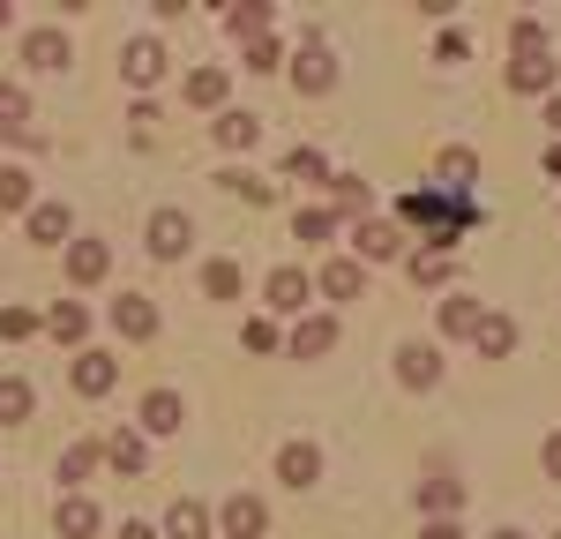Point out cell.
<instances>
[{"mask_svg": "<svg viewBox=\"0 0 561 539\" xmlns=\"http://www.w3.org/2000/svg\"><path fill=\"white\" fill-rule=\"evenodd\" d=\"M397 218L427 232V255H449V248H457V232L479 218V203H457V195H442V187H412V195L397 203Z\"/></svg>", "mask_w": 561, "mask_h": 539, "instance_id": "cell-1", "label": "cell"}, {"mask_svg": "<svg viewBox=\"0 0 561 539\" xmlns=\"http://www.w3.org/2000/svg\"><path fill=\"white\" fill-rule=\"evenodd\" d=\"M404 255V232L397 225H382V218H359L352 225V263L367 270V263H397Z\"/></svg>", "mask_w": 561, "mask_h": 539, "instance_id": "cell-2", "label": "cell"}, {"mask_svg": "<svg viewBox=\"0 0 561 539\" xmlns=\"http://www.w3.org/2000/svg\"><path fill=\"white\" fill-rule=\"evenodd\" d=\"M217 532H225V539H262V532H270V509H262L255 494H225V509H217Z\"/></svg>", "mask_w": 561, "mask_h": 539, "instance_id": "cell-3", "label": "cell"}, {"mask_svg": "<svg viewBox=\"0 0 561 539\" xmlns=\"http://www.w3.org/2000/svg\"><path fill=\"white\" fill-rule=\"evenodd\" d=\"M397 382H404V390H434V382H442V353L420 345V337L397 345Z\"/></svg>", "mask_w": 561, "mask_h": 539, "instance_id": "cell-4", "label": "cell"}, {"mask_svg": "<svg viewBox=\"0 0 561 539\" xmlns=\"http://www.w3.org/2000/svg\"><path fill=\"white\" fill-rule=\"evenodd\" d=\"M293 83H300V98H322V90L337 83V60H330V45H300V60H293Z\"/></svg>", "mask_w": 561, "mask_h": 539, "instance_id": "cell-5", "label": "cell"}, {"mask_svg": "<svg viewBox=\"0 0 561 539\" xmlns=\"http://www.w3.org/2000/svg\"><path fill=\"white\" fill-rule=\"evenodd\" d=\"M277 480L307 494L314 480H322V449H314V443H285V449H277Z\"/></svg>", "mask_w": 561, "mask_h": 539, "instance_id": "cell-6", "label": "cell"}, {"mask_svg": "<svg viewBox=\"0 0 561 539\" xmlns=\"http://www.w3.org/2000/svg\"><path fill=\"white\" fill-rule=\"evenodd\" d=\"M472 180H479V158H472V150H442V165H434V187H442V195L472 203Z\"/></svg>", "mask_w": 561, "mask_h": 539, "instance_id": "cell-7", "label": "cell"}, {"mask_svg": "<svg viewBox=\"0 0 561 539\" xmlns=\"http://www.w3.org/2000/svg\"><path fill=\"white\" fill-rule=\"evenodd\" d=\"M180 427H187L180 390H150V398H142V435H180Z\"/></svg>", "mask_w": 561, "mask_h": 539, "instance_id": "cell-8", "label": "cell"}, {"mask_svg": "<svg viewBox=\"0 0 561 539\" xmlns=\"http://www.w3.org/2000/svg\"><path fill=\"white\" fill-rule=\"evenodd\" d=\"M510 90H517V98L554 90V53H517V60H510Z\"/></svg>", "mask_w": 561, "mask_h": 539, "instance_id": "cell-9", "label": "cell"}, {"mask_svg": "<svg viewBox=\"0 0 561 539\" xmlns=\"http://www.w3.org/2000/svg\"><path fill=\"white\" fill-rule=\"evenodd\" d=\"M113 270V248L105 240H68V285H98Z\"/></svg>", "mask_w": 561, "mask_h": 539, "instance_id": "cell-10", "label": "cell"}, {"mask_svg": "<svg viewBox=\"0 0 561 539\" xmlns=\"http://www.w3.org/2000/svg\"><path fill=\"white\" fill-rule=\"evenodd\" d=\"M187 240H195V225L180 218V210H158V218H150V255H158V263H173Z\"/></svg>", "mask_w": 561, "mask_h": 539, "instance_id": "cell-11", "label": "cell"}, {"mask_svg": "<svg viewBox=\"0 0 561 539\" xmlns=\"http://www.w3.org/2000/svg\"><path fill=\"white\" fill-rule=\"evenodd\" d=\"M307 293H314V285H307V270H270V308L277 314H307Z\"/></svg>", "mask_w": 561, "mask_h": 539, "instance_id": "cell-12", "label": "cell"}, {"mask_svg": "<svg viewBox=\"0 0 561 539\" xmlns=\"http://www.w3.org/2000/svg\"><path fill=\"white\" fill-rule=\"evenodd\" d=\"M113 382H121V359L113 353H76V390L83 398H105Z\"/></svg>", "mask_w": 561, "mask_h": 539, "instance_id": "cell-13", "label": "cell"}, {"mask_svg": "<svg viewBox=\"0 0 561 539\" xmlns=\"http://www.w3.org/2000/svg\"><path fill=\"white\" fill-rule=\"evenodd\" d=\"M113 330L142 345V337H158V308H150L142 293H128V300H113Z\"/></svg>", "mask_w": 561, "mask_h": 539, "instance_id": "cell-14", "label": "cell"}, {"mask_svg": "<svg viewBox=\"0 0 561 539\" xmlns=\"http://www.w3.org/2000/svg\"><path fill=\"white\" fill-rule=\"evenodd\" d=\"M45 330H53L60 345H83L90 337V308L83 300H53V308H45Z\"/></svg>", "mask_w": 561, "mask_h": 539, "instance_id": "cell-15", "label": "cell"}, {"mask_svg": "<svg viewBox=\"0 0 561 539\" xmlns=\"http://www.w3.org/2000/svg\"><path fill=\"white\" fill-rule=\"evenodd\" d=\"M0 135H15V142H38V128H31V98L15 83H0Z\"/></svg>", "mask_w": 561, "mask_h": 539, "instance_id": "cell-16", "label": "cell"}, {"mask_svg": "<svg viewBox=\"0 0 561 539\" xmlns=\"http://www.w3.org/2000/svg\"><path fill=\"white\" fill-rule=\"evenodd\" d=\"M330 345H337V322H330V314H300V330H293V353H300V359H322Z\"/></svg>", "mask_w": 561, "mask_h": 539, "instance_id": "cell-17", "label": "cell"}, {"mask_svg": "<svg viewBox=\"0 0 561 539\" xmlns=\"http://www.w3.org/2000/svg\"><path fill=\"white\" fill-rule=\"evenodd\" d=\"M53 525H60V539H90V532H98V502H83V494H60Z\"/></svg>", "mask_w": 561, "mask_h": 539, "instance_id": "cell-18", "label": "cell"}, {"mask_svg": "<svg viewBox=\"0 0 561 539\" xmlns=\"http://www.w3.org/2000/svg\"><path fill=\"white\" fill-rule=\"evenodd\" d=\"M121 68H128V83H142V90H150L158 76H165V45H158V38H135Z\"/></svg>", "mask_w": 561, "mask_h": 539, "instance_id": "cell-19", "label": "cell"}, {"mask_svg": "<svg viewBox=\"0 0 561 539\" xmlns=\"http://www.w3.org/2000/svg\"><path fill=\"white\" fill-rule=\"evenodd\" d=\"M479 322H486V308H479L472 293H449V300H442V330H449V337H479Z\"/></svg>", "mask_w": 561, "mask_h": 539, "instance_id": "cell-20", "label": "cell"}, {"mask_svg": "<svg viewBox=\"0 0 561 539\" xmlns=\"http://www.w3.org/2000/svg\"><path fill=\"white\" fill-rule=\"evenodd\" d=\"M472 345H479V359H510V353H517V322H510V314H486Z\"/></svg>", "mask_w": 561, "mask_h": 539, "instance_id": "cell-21", "label": "cell"}, {"mask_svg": "<svg viewBox=\"0 0 561 539\" xmlns=\"http://www.w3.org/2000/svg\"><path fill=\"white\" fill-rule=\"evenodd\" d=\"M255 142H262L255 113H217V150H255Z\"/></svg>", "mask_w": 561, "mask_h": 539, "instance_id": "cell-22", "label": "cell"}, {"mask_svg": "<svg viewBox=\"0 0 561 539\" xmlns=\"http://www.w3.org/2000/svg\"><path fill=\"white\" fill-rule=\"evenodd\" d=\"M23 60L31 68H68V31H31L23 38Z\"/></svg>", "mask_w": 561, "mask_h": 539, "instance_id": "cell-23", "label": "cell"}, {"mask_svg": "<svg viewBox=\"0 0 561 539\" xmlns=\"http://www.w3.org/2000/svg\"><path fill=\"white\" fill-rule=\"evenodd\" d=\"M210 509L203 502H173V517H165V539H210Z\"/></svg>", "mask_w": 561, "mask_h": 539, "instance_id": "cell-24", "label": "cell"}, {"mask_svg": "<svg viewBox=\"0 0 561 539\" xmlns=\"http://www.w3.org/2000/svg\"><path fill=\"white\" fill-rule=\"evenodd\" d=\"M31 382H23V375H0V427H23V420H31Z\"/></svg>", "mask_w": 561, "mask_h": 539, "instance_id": "cell-25", "label": "cell"}, {"mask_svg": "<svg viewBox=\"0 0 561 539\" xmlns=\"http://www.w3.org/2000/svg\"><path fill=\"white\" fill-rule=\"evenodd\" d=\"M322 293H330V300H359V293H367V270L352 263V255H345V263H330V270H322Z\"/></svg>", "mask_w": 561, "mask_h": 539, "instance_id": "cell-26", "label": "cell"}, {"mask_svg": "<svg viewBox=\"0 0 561 539\" xmlns=\"http://www.w3.org/2000/svg\"><path fill=\"white\" fill-rule=\"evenodd\" d=\"M31 240H38V248H60V240H68V203H38V210H31Z\"/></svg>", "mask_w": 561, "mask_h": 539, "instance_id": "cell-27", "label": "cell"}, {"mask_svg": "<svg viewBox=\"0 0 561 539\" xmlns=\"http://www.w3.org/2000/svg\"><path fill=\"white\" fill-rule=\"evenodd\" d=\"M105 465H113V472H142V465H150V449H142V435H128V427H121V435L105 443Z\"/></svg>", "mask_w": 561, "mask_h": 539, "instance_id": "cell-28", "label": "cell"}, {"mask_svg": "<svg viewBox=\"0 0 561 539\" xmlns=\"http://www.w3.org/2000/svg\"><path fill=\"white\" fill-rule=\"evenodd\" d=\"M270 15H277L270 0H248V8H232V31H240V38L255 45V38H270Z\"/></svg>", "mask_w": 561, "mask_h": 539, "instance_id": "cell-29", "label": "cell"}, {"mask_svg": "<svg viewBox=\"0 0 561 539\" xmlns=\"http://www.w3.org/2000/svg\"><path fill=\"white\" fill-rule=\"evenodd\" d=\"M225 180V195H240V203H277V180H255V173H217Z\"/></svg>", "mask_w": 561, "mask_h": 539, "instance_id": "cell-30", "label": "cell"}, {"mask_svg": "<svg viewBox=\"0 0 561 539\" xmlns=\"http://www.w3.org/2000/svg\"><path fill=\"white\" fill-rule=\"evenodd\" d=\"M98 465H105V443H76L68 457H60V480H90Z\"/></svg>", "mask_w": 561, "mask_h": 539, "instance_id": "cell-31", "label": "cell"}, {"mask_svg": "<svg viewBox=\"0 0 561 539\" xmlns=\"http://www.w3.org/2000/svg\"><path fill=\"white\" fill-rule=\"evenodd\" d=\"M187 105H225V68H195L187 76Z\"/></svg>", "mask_w": 561, "mask_h": 539, "instance_id": "cell-32", "label": "cell"}, {"mask_svg": "<svg viewBox=\"0 0 561 539\" xmlns=\"http://www.w3.org/2000/svg\"><path fill=\"white\" fill-rule=\"evenodd\" d=\"M330 232H337V210H300L293 218V240H307V248H322Z\"/></svg>", "mask_w": 561, "mask_h": 539, "instance_id": "cell-33", "label": "cell"}, {"mask_svg": "<svg viewBox=\"0 0 561 539\" xmlns=\"http://www.w3.org/2000/svg\"><path fill=\"white\" fill-rule=\"evenodd\" d=\"M285 180H330V158H322V150H285Z\"/></svg>", "mask_w": 561, "mask_h": 539, "instance_id": "cell-34", "label": "cell"}, {"mask_svg": "<svg viewBox=\"0 0 561 539\" xmlns=\"http://www.w3.org/2000/svg\"><path fill=\"white\" fill-rule=\"evenodd\" d=\"M0 210H31V173L23 165H0Z\"/></svg>", "mask_w": 561, "mask_h": 539, "instance_id": "cell-35", "label": "cell"}, {"mask_svg": "<svg viewBox=\"0 0 561 539\" xmlns=\"http://www.w3.org/2000/svg\"><path fill=\"white\" fill-rule=\"evenodd\" d=\"M203 293L210 300H240V263H210L203 270Z\"/></svg>", "mask_w": 561, "mask_h": 539, "instance_id": "cell-36", "label": "cell"}, {"mask_svg": "<svg viewBox=\"0 0 561 539\" xmlns=\"http://www.w3.org/2000/svg\"><path fill=\"white\" fill-rule=\"evenodd\" d=\"M404 270H412L420 285H449V255H427V248H420V255H404Z\"/></svg>", "mask_w": 561, "mask_h": 539, "instance_id": "cell-37", "label": "cell"}, {"mask_svg": "<svg viewBox=\"0 0 561 539\" xmlns=\"http://www.w3.org/2000/svg\"><path fill=\"white\" fill-rule=\"evenodd\" d=\"M420 502H427L434 517H449V509L465 502V488H457V480H427V488H420Z\"/></svg>", "mask_w": 561, "mask_h": 539, "instance_id": "cell-38", "label": "cell"}, {"mask_svg": "<svg viewBox=\"0 0 561 539\" xmlns=\"http://www.w3.org/2000/svg\"><path fill=\"white\" fill-rule=\"evenodd\" d=\"M45 330V314H31V308H8L0 314V337H8V345H15V337H38Z\"/></svg>", "mask_w": 561, "mask_h": 539, "instance_id": "cell-39", "label": "cell"}, {"mask_svg": "<svg viewBox=\"0 0 561 539\" xmlns=\"http://www.w3.org/2000/svg\"><path fill=\"white\" fill-rule=\"evenodd\" d=\"M337 210H367V180L337 173Z\"/></svg>", "mask_w": 561, "mask_h": 539, "instance_id": "cell-40", "label": "cell"}, {"mask_svg": "<svg viewBox=\"0 0 561 539\" xmlns=\"http://www.w3.org/2000/svg\"><path fill=\"white\" fill-rule=\"evenodd\" d=\"M510 45H517V53H547V31H539V23H531V15H524L517 31H510Z\"/></svg>", "mask_w": 561, "mask_h": 539, "instance_id": "cell-41", "label": "cell"}, {"mask_svg": "<svg viewBox=\"0 0 561 539\" xmlns=\"http://www.w3.org/2000/svg\"><path fill=\"white\" fill-rule=\"evenodd\" d=\"M277 60H285V53H277V38H255V45H248V68H255V76H262V68H277Z\"/></svg>", "mask_w": 561, "mask_h": 539, "instance_id": "cell-42", "label": "cell"}, {"mask_svg": "<svg viewBox=\"0 0 561 539\" xmlns=\"http://www.w3.org/2000/svg\"><path fill=\"white\" fill-rule=\"evenodd\" d=\"M248 353H277V330L270 322H248Z\"/></svg>", "mask_w": 561, "mask_h": 539, "instance_id": "cell-43", "label": "cell"}, {"mask_svg": "<svg viewBox=\"0 0 561 539\" xmlns=\"http://www.w3.org/2000/svg\"><path fill=\"white\" fill-rule=\"evenodd\" d=\"M420 539H465V532H457V517H434V525H427Z\"/></svg>", "mask_w": 561, "mask_h": 539, "instance_id": "cell-44", "label": "cell"}, {"mask_svg": "<svg viewBox=\"0 0 561 539\" xmlns=\"http://www.w3.org/2000/svg\"><path fill=\"white\" fill-rule=\"evenodd\" d=\"M539 457H547V480H561V435H547V449H539Z\"/></svg>", "mask_w": 561, "mask_h": 539, "instance_id": "cell-45", "label": "cell"}, {"mask_svg": "<svg viewBox=\"0 0 561 539\" xmlns=\"http://www.w3.org/2000/svg\"><path fill=\"white\" fill-rule=\"evenodd\" d=\"M113 539H158V532H150V525H121Z\"/></svg>", "mask_w": 561, "mask_h": 539, "instance_id": "cell-46", "label": "cell"}, {"mask_svg": "<svg viewBox=\"0 0 561 539\" xmlns=\"http://www.w3.org/2000/svg\"><path fill=\"white\" fill-rule=\"evenodd\" d=\"M547 128H554V135H561V98H547Z\"/></svg>", "mask_w": 561, "mask_h": 539, "instance_id": "cell-47", "label": "cell"}, {"mask_svg": "<svg viewBox=\"0 0 561 539\" xmlns=\"http://www.w3.org/2000/svg\"><path fill=\"white\" fill-rule=\"evenodd\" d=\"M547 173H554V180H561V142H554V150H547Z\"/></svg>", "mask_w": 561, "mask_h": 539, "instance_id": "cell-48", "label": "cell"}, {"mask_svg": "<svg viewBox=\"0 0 561 539\" xmlns=\"http://www.w3.org/2000/svg\"><path fill=\"white\" fill-rule=\"evenodd\" d=\"M0 31H8V0H0Z\"/></svg>", "mask_w": 561, "mask_h": 539, "instance_id": "cell-49", "label": "cell"}, {"mask_svg": "<svg viewBox=\"0 0 561 539\" xmlns=\"http://www.w3.org/2000/svg\"><path fill=\"white\" fill-rule=\"evenodd\" d=\"M494 539H524V532H494Z\"/></svg>", "mask_w": 561, "mask_h": 539, "instance_id": "cell-50", "label": "cell"}, {"mask_svg": "<svg viewBox=\"0 0 561 539\" xmlns=\"http://www.w3.org/2000/svg\"><path fill=\"white\" fill-rule=\"evenodd\" d=\"M554 539H561V532H554Z\"/></svg>", "mask_w": 561, "mask_h": 539, "instance_id": "cell-51", "label": "cell"}]
</instances>
